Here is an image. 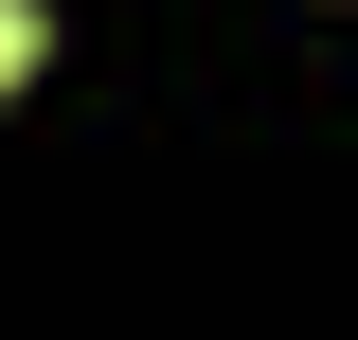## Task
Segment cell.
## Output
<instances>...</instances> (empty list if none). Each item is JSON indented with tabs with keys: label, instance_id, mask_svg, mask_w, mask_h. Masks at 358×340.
<instances>
[{
	"label": "cell",
	"instance_id": "obj_1",
	"mask_svg": "<svg viewBox=\"0 0 358 340\" xmlns=\"http://www.w3.org/2000/svg\"><path fill=\"white\" fill-rule=\"evenodd\" d=\"M18 72H36V0H0V90H18Z\"/></svg>",
	"mask_w": 358,
	"mask_h": 340
}]
</instances>
